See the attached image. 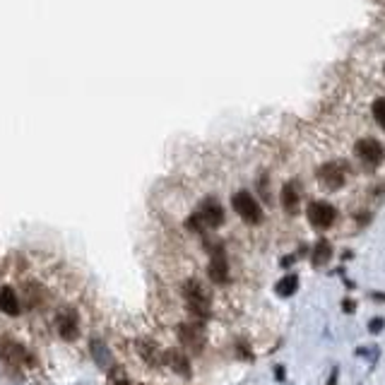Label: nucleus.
I'll return each mask as SVG.
<instances>
[{"label": "nucleus", "instance_id": "1", "mask_svg": "<svg viewBox=\"0 0 385 385\" xmlns=\"http://www.w3.org/2000/svg\"><path fill=\"white\" fill-rule=\"evenodd\" d=\"M222 224H224V207L219 205L217 198H205L200 207L185 222V227L195 233H205L207 229H219Z\"/></svg>", "mask_w": 385, "mask_h": 385}, {"label": "nucleus", "instance_id": "2", "mask_svg": "<svg viewBox=\"0 0 385 385\" xmlns=\"http://www.w3.org/2000/svg\"><path fill=\"white\" fill-rule=\"evenodd\" d=\"M183 299L188 304V310L198 318H210L212 308V294L205 289V284L198 279H188L183 284Z\"/></svg>", "mask_w": 385, "mask_h": 385}, {"label": "nucleus", "instance_id": "3", "mask_svg": "<svg viewBox=\"0 0 385 385\" xmlns=\"http://www.w3.org/2000/svg\"><path fill=\"white\" fill-rule=\"evenodd\" d=\"M231 205H233V210H236V215L241 217L246 224L250 227H258L262 222V207L260 202L255 200L248 190H236L233 195H231Z\"/></svg>", "mask_w": 385, "mask_h": 385}, {"label": "nucleus", "instance_id": "4", "mask_svg": "<svg viewBox=\"0 0 385 385\" xmlns=\"http://www.w3.org/2000/svg\"><path fill=\"white\" fill-rule=\"evenodd\" d=\"M210 248V267H207V275L215 284H227L229 282V262L224 255V246L219 241H207Z\"/></svg>", "mask_w": 385, "mask_h": 385}, {"label": "nucleus", "instance_id": "5", "mask_svg": "<svg viewBox=\"0 0 385 385\" xmlns=\"http://www.w3.org/2000/svg\"><path fill=\"white\" fill-rule=\"evenodd\" d=\"M354 152L361 159V164L369 166V169H378L385 159V147L376 138H361L356 142Z\"/></svg>", "mask_w": 385, "mask_h": 385}, {"label": "nucleus", "instance_id": "6", "mask_svg": "<svg viewBox=\"0 0 385 385\" xmlns=\"http://www.w3.org/2000/svg\"><path fill=\"white\" fill-rule=\"evenodd\" d=\"M306 217L310 222V227L315 229H330L337 219V210L325 200H313L310 205L306 207Z\"/></svg>", "mask_w": 385, "mask_h": 385}, {"label": "nucleus", "instance_id": "7", "mask_svg": "<svg viewBox=\"0 0 385 385\" xmlns=\"http://www.w3.org/2000/svg\"><path fill=\"white\" fill-rule=\"evenodd\" d=\"M178 342L183 344L185 349H190L193 354H200L202 347H205V330L195 323H183L178 325Z\"/></svg>", "mask_w": 385, "mask_h": 385}, {"label": "nucleus", "instance_id": "8", "mask_svg": "<svg viewBox=\"0 0 385 385\" xmlns=\"http://www.w3.org/2000/svg\"><path fill=\"white\" fill-rule=\"evenodd\" d=\"M318 181L327 188V190H339L347 183V173H344V164L337 161H327L318 169Z\"/></svg>", "mask_w": 385, "mask_h": 385}, {"label": "nucleus", "instance_id": "9", "mask_svg": "<svg viewBox=\"0 0 385 385\" xmlns=\"http://www.w3.org/2000/svg\"><path fill=\"white\" fill-rule=\"evenodd\" d=\"M56 327H58V335L68 342L77 339L79 335V315H77L75 308H63L56 318Z\"/></svg>", "mask_w": 385, "mask_h": 385}, {"label": "nucleus", "instance_id": "10", "mask_svg": "<svg viewBox=\"0 0 385 385\" xmlns=\"http://www.w3.org/2000/svg\"><path fill=\"white\" fill-rule=\"evenodd\" d=\"M0 359L7 361V364L19 366V364H24L29 359V354H27V349L19 342H15V339H10V337H0Z\"/></svg>", "mask_w": 385, "mask_h": 385}, {"label": "nucleus", "instance_id": "11", "mask_svg": "<svg viewBox=\"0 0 385 385\" xmlns=\"http://www.w3.org/2000/svg\"><path fill=\"white\" fill-rule=\"evenodd\" d=\"M279 198H282V207L289 215H296L299 212V205H301V185H299V181H287V183L282 185Z\"/></svg>", "mask_w": 385, "mask_h": 385}, {"label": "nucleus", "instance_id": "12", "mask_svg": "<svg viewBox=\"0 0 385 385\" xmlns=\"http://www.w3.org/2000/svg\"><path fill=\"white\" fill-rule=\"evenodd\" d=\"M0 310L5 313V315H12L17 318L19 313H22V304H19V296H17L15 287H2L0 289Z\"/></svg>", "mask_w": 385, "mask_h": 385}, {"label": "nucleus", "instance_id": "13", "mask_svg": "<svg viewBox=\"0 0 385 385\" xmlns=\"http://www.w3.org/2000/svg\"><path fill=\"white\" fill-rule=\"evenodd\" d=\"M330 258H332V246H330V241H327V238H318L315 246H313V250H310V262H313L315 267H323V265L330 262Z\"/></svg>", "mask_w": 385, "mask_h": 385}, {"label": "nucleus", "instance_id": "14", "mask_svg": "<svg viewBox=\"0 0 385 385\" xmlns=\"http://www.w3.org/2000/svg\"><path fill=\"white\" fill-rule=\"evenodd\" d=\"M138 352L140 356L147 361V364H152V366H159L161 364V352H159V347L154 344L152 339H138Z\"/></svg>", "mask_w": 385, "mask_h": 385}, {"label": "nucleus", "instance_id": "15", "mask_svg": "<svg viewBox=\"0 0 385 385\" xmlns=\"http://www.w3.org/2000/svg\"><path fill=\"white\" fill-rule=\"evenodd\" d=\"M92 356H94V361L99 364V366H104V369H113L116 364H113V356H111V352H108V347L104 344V342H99V339H92Z\"/></svg>", "mask_w": 385, "mask_h": 385}, {"label": "nucleus", "instance_id": "16", "mask_svg": "<svg viewBox=\"0 0 385 385\" xmlns=\"http://www.w3.org/2000/svg\"><path fill=\"white\" fill-rule=\"evenodd\" d=\"M164 361H166L176 373H181V376H185V378L190 376V361L185 359L183 352H166V354H164Z\"/></svg>", "mask_w": 385, "mask_h": 385}, {"label": "nucleus", "instance_id": "17", "mask_svg": "<svg viewBox=\"0 0 385 385\" xmlns=\"http://www.w3.org/2000/svg\"><path fill=\"white\" fill-rule=\"evenodd\" d=\"M296 289H299V275H284V277L277 282V287H275V292L279 294V296H294L296 294Z\"/></svg>", "mask_w": 385, "mask_h": 385}, {"label": "nucleus", "instance_id": "18", "mask_svg": "<svg viewBox=\"0 0 385 385\" xmlns=\"http://www.w3.org/2000/svg\"><path fill=\"white\" fill-rule=\"evenodd\" d=\"M371 111H373V118H376V123L381 125V128H383V133H385V96H378V99L373 101Z\"/></svg>", "mask_w": 385, "mask_h": 385}, {"label": "nucleus", "instance_id": "19", "mask_svg": "<svg viewBox=\"0 0 385 385\" xmlns=\"http://www.w3.org/2000/svg\"><path fill=\"white\" fill-rule=\"evenodd\" d=\"M356 356H366V359H369L371 364H376V361H378V349H376V347H371V344H366V347H361V349H356Z\"/></svg>", "mask_w": 385, "mask_h": 385}, {"label": "nucleus", "instance_id": "20", "mask_svg": "<svg viewBox=\"0 0 385 385\" xmlns=\"http://www.w3.org/2000/svg\"><path fill=\"white\" fill-rule=\"evenodd\" d=\"M383 330H385V318L378 315V318H371L369 320V332L371 335H381Z\"/></svg>", "mask_w": 385, "mask_h": 385}, {"label": "nucleus", "instance_id": "21", "mask_svg": "<svg viewBox=\"0 0 385 385\" xmlns=\"http://www.w3.org/2000/svg\"><path fill=\"white\" fill-rule=\"evenodd\" d=\"M339 383V369H332L330 371V376H327V383L325 385H337Z\"/></svg>", "mask_w": 385, "mask_h": 385}, {"label": "nucleus", "instance_id": "22", "mask_svg": "<svg viewBox=\"0 0 385 385\" xmlns=\"http://www.w3.org/2000/svg\"><path fill=\"white\" fill-rule=\"evenodd\" d=\"M354 308H356V304L352 299H344V301H342V310H344V313H354Z\"/></svg>", "mask_w": 385, "mask_h": 385}, {"label": "nucleus", "instance_id": "23", "mask_svg": "<svg viewBox=\"0 0 385 385\" xmlns=\"http://www.w3.org/2000/svg\"><path fill=\"white\" fill-rule=\"evenodd\" d=\"M282 267H292L294 265V255H287V258H282V262H279Z\"/></svg>", "mask_w": 385, "mask_h": 385}, {"label": "nucleus", "instance_id": "24", "mask_svg": "<svg viewBox=\"0 0 385 385\" xmlns=\"http://www.w3.org/2000/svg\"><path fill=\"white\" fill-rule=\"evenodd\" d=\"M275 376H277V381H284V369H279V366H277V371H275Z\"/></svg>", "mask_w": 385, "mask_h": 385}]
</instances>
